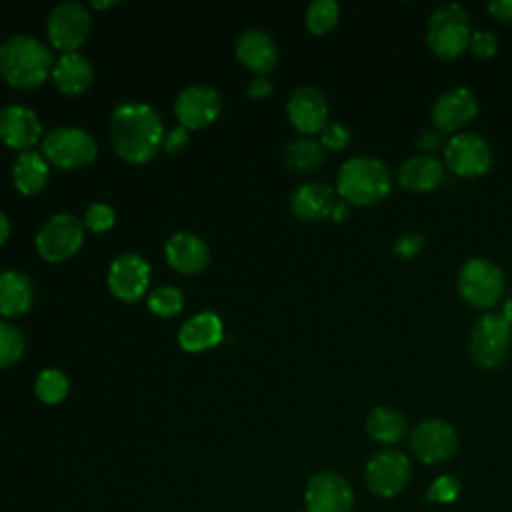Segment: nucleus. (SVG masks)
I'll return each instance as SVG.
<instances>
[{
  "label": "nucleus",
  "instance_id": "19",
  "mask_svg": "<svg viewBox=\"0 0 512 512\" xmlns=\"http://www.w3.org/2000/svg\"><path fill=\"white\" fill-rule=\"evenodd\" d=\"M164 256L170 268L180 274H200L210 262L206 242L190 232H176L164 244Z\"/></svg>",
  "mask_w": 512,
  "mask_h": 512
},
{
  "label": "nucleus",
  "instance_id": "3",
  "mask_svg": "<svg viewBox=\"0 0 512 512\" xmlns=\"http://www.w3.org/2000/svg\"><path fill=\"white\" fill-rule=\"evenodd\" d=\"M392 190V174L376 156L348 158L336 176V194L350 206H372Z\"/></svg>",
  "mask_w": 512,
  "mask_h": 512
},
{
  "label": "nucleus",
  "instance_id": "29",
  "mask_svg": "<svg viewBox=\"0 0 512 512\" xmlns=\"http://www.w3.org/2000/svg\"><path fill=\"white\" fill-rule=\"evenodd\" d=\"M70 382L66 374L58 368H46L42 370L34 380V394L44 404H58L68 396Z\"/></svg>",
  "mask_w": 512,
  "mask_h": 512
},
{
  "label": "nucleus",
  "instance_id": "35",
  "mask_svg": "<svg viewBox=\"0 0 512 512\" xmlns=\"http://www.w3.org/2000/svg\"><path fill=\"white\" fill-rule=\"evenodd\" d=\"M350 138H352V132L344 122H328L320 130V144H322V148H328V150L346 148Z\"/></svg>",
  "mask_w": 512,
  "mask_h": 512
},
{
  "label": "nucleus",
  "instance_id": "34",
  "mask_svg": "<svg viewBox=\"0 0 512 512\" xmlns=\"http://www.w3.org/2000/svg\"><path fill=\"white\" fill-rule=\"evenodd\" d=\"M458 494H460V482H458V478L444 474V476H438V478L430 484L426 500L438 502V504H450V502H454V500L458 498Z\"/></svg>",
  "mask_w": 512,
  "mask_h": 512
},
{
  "label": "nucleus",
  "instance_id": "5",
  "mask_svg": "<svg viewBox=\"0 0 512 512\" xmlns=\"http://www.w3.org/2000/svg\"><path fill=\"white\" fill-rule=\"evenodd\" d=\"M456 286L460 298L466 304H470L472 308L490 310L502 300L506 276L496 262L484 256H474L462 264Z\"/></svg>",
  "mask_w": 512,
  "mask_h": 512
},
{
  "label": "nucleus",
  "instance_id": "39",
  "mask_svg": "<svg viewBox=\"0 0 512 512\" xmlns=\"http://www.w3.org/2000/svg\"><path fill=\"white\" fill-rule=\"evenodd\" d=\"M416 144H418V148L422 150V154H432L434 150H438V148L444 144L442 132L436 130V128H426V130L420 132Z\"/></svg>",
  "mask_w": 512,
  "mask_h": 512
},
{
  "label": "nucleus",
  "instance_id": "33",
  "mask_svg": "<svg viewBox=\"0 0 512 512\" xmlns=\"http://www.w3.org/2000/svg\"><path fill=\"white\" fill-rule=\"evenodd\" d=\"M114 218V210L106 202H94L86 208L82 224L92 232H106L112 228Z\"/></svg>",
  "mask_w": 512,
  "mask_h": 512
},
{
  "label": "nucleus",
  "instance_id": "45",
  "mask_svg": "<svg viewBox=\"0 0 512 512\" xmlns=\"http://www.w3.org/2000/svg\"><path fill=\"white\" fill-rule=\"evenodd\" d=\"M114 4H116L114 0H108V2H92L94 8H110V6H114Z\"/></svg>",
  "mask_w": 512,
  "mask_h": 512
},
{
  "label": "nucleus",
  "instance_id": "37",
  "mask_svg": "<svg viewBox=\"0 0 512 512\" xmlns=\"http://www.w3.org/2000/svg\"><path fill=\"white\" fill-rule=\"evenodd\" d=\"M468 48L472 50V54H476L480 58H490L498 52V36L488 28L472 30Z\"/></svg>",
  "mask_w": 512,
  "mask_h": 512
},
{
  "label": "nucleus",
  "instance_id": "26",
  "mask_svg": "<svg viewBox=\"0 0 512 512\" xmlns=\"http://www.w3.org/2000/svg\"><path fill=\"white\" fill-rule=\"evenodd\" d=\"M366 434L378 444H396L408 432L406 416L392 406H376L364 420Z\"/></svg>",
  "mask_w": 512,
  "mask_h": 512
},
{
  "label": "nucleus",
  "instance_id": "43",
  "mask_svg": "<svg viewBox=\"0 0 512 512\" xmlns=\"http://www.w3.org/2000/svg\"><path fill=\"white\" fill-rule=\"evenodd\" d=\"M8 232H10V222H8V216L0 210V246L4 244V240L8 238Z\"/></svg>",
  "mask_w": 512,
  "mask_h": 512
},
{
  "label": "nucleus",
  "instance_id": "41",
  "mask_svg": "<svg viewBox=\"0 0 512 512\" xmlns=\"http://www.w3.org/2000/svg\"><path fill=\"white\" fill-rule=\"evenodd\" d=\"M490 16L500 22H512V0H490L486 4Z\"/></svg>",
  "mask_w": 512,
  "mask_h": 512
},
{
  "label": "nucleus",
  "instance_id": "16",
  "mask_svg": "<svg viewBox=\"0 0 512 512\" xmlns=\"http://www.w3.org/2000/svg\"><path fill=\"white\" fill-rule=\"evenodd\" d=\"M150 280L148 262L134 252L120 254L108 268V288L124 302H134L144 296Z\"/></svg>",
  "mask_w": 512,
  "mask_h": 512
},
{
  "label": "nucleus",
  "instance_id": "18",
  "mask_svg": "<svg viewBox=\"0 0 512 512\" xmlns=\"http://www.w3.org/2000/svg\"><path fill=\"white\" fill-rule=\"evenodd\" d=\"M42 134V124L36 112L22 104H8L0 108V140L26 152L32 148Z\"/></svg>",
  "mask_w": 512,
  "mask_h": 512
},
{
  "label": "nucleus",
  "instance_id": "9",
  "mask_svg": "<svg viewBox=\"0 0 512 512\" xmlns=\"http://www.w3.org/2000/svg\"><path fill=\"white\" fill-rule=\"evenodd\" d=\"M84 240V224L72 214L48 218L36 232V252L48 262H62L78 252Z\"/></svg>",
  "mask_w": 512,
  "mask_h": 512
},
{
  "label": "nucleus",
  "instance_id": "25",
  "mask_svg": "<svg viewBox=\"0 0 512 512\" xmlns=\"http://www.w3.org/2000/svg\"><path fill=\"white\" fill-rule=\"evenodd\" d=\"M34 302L32 280L20 270L0 272V316L14 318L30 310Z\"/></svg>",
  "mask_w": 512,
  "mask_h": 512
},
{
  "label": "nucleus",
  "instance_id": "14",
  "mask_svg": "<svg viewBox=\"0 0 512 512\" xmlns=\"http://www.w3.org/2000/svg\"><path fill=\"white\" fill-rule=\"evenodd\" d=\"M478 114V98L468 86L444 90L432 104L430 118L440 132H462V128Z\"/></svg>",
  "mask_w": 512,
  "mask_h": 512
},
{
  "label": "nucleus",
  "instance_id": "24",
  "mask_svg": "<svg viewBox=\"0 0 512 512\" xmlns=\"http://www.w3.org/2000/svg\"><path fill=\"white\" fill-rule=\"evenodd\" d=\"M94 78L92 64L80 52H64L52 68L54 86L66 96L82 94Z\"/></svg>",
  "mask_w": 512,
  "mask_h": 512
},
{
  "label": "nucleus",
  "instance_id": "31",
  "mask_svg": "<svg viewBox=\"0 0 512 512\" xmlns=\"http://www.w3.org/2000/svg\"><path fill=\"white\" fill-rule=\"evenodd\" d=\"M184 306V294L178 286L172 284H162L154 288L148 296V310L154 312L156 316H176Z\"/></svg>",
  "mask_w": 512,
  "mask_h": 512
},
{
  "label": "nucleus",
  "instance_id": "11",
  "mask_svg": "<svg viewBox=\"0 0 512 512\" xmlns=\"http://www.w3.org/2000/svg\"><path fill=\"white\" fill-rule=\"evenodd\" d=\"M408 444L412 454L424 464H438L450 460L460 444L458 432L452 424L440 418H428L418 422L410 434Z\"/></svg>",
  "mask_w": 512,
  "mask_h": 512
},
{
  "label": "nucleus",
  "instance_id": "30",
  "mask_svg": "<svg viewBox=\"0 0 512 512\" xmlns=\"http://www.w3.org/2000/svg\"><path fill=\"white\" fill-rule=\"evenodd\" d=\"M304 18L312 34H326L338 24L340 4L336 0H314L308 4Z\"/></svg>",
  "mask_w": 512,
  "mask_h": 512
},
{
  "label": "nucleus",
  "instance_id": "2",
  "mask_svg": "<svg viewBox=\"0 0 512 512\" xmlns=\"http://www.w3.org/2000/svg\"><path fill=\"white\" fill-rule=\"evenodd\" d=\"M52 68V50L34 36L14 34L0 44V76L14 88L42 84Z\"/></svg>",
  "mask_w": 512,
  "mask_h": 512
},
{
  "label": "nucleus",
  "instance_id": "6",
  "mask_svg": "<svg viewBox=\"0 0 512 512\" xmlns=\"http://www.w3.org/2000/svg\"><path fill=\"white\" fill-rule=\"evenodd\" d=\"M512 344V324L500 312L482 314L470 330V358L486 370L502 366Z\"/></svg>",
  "mask_w": 512,
  "mask_h": 512
},
{
  "label": "nucleus",
  "instance_id": "10",
  "mask_svg": "<svg viewBox=\"0 0 512 512\" xmlns=\"http://www.w3.org/2000/svg\"><path fill=\"white\" fill-rule=\"evenodd\" d=\"M412 476L410 458L396 450L384 448L370 456L364 468V480L368 488L380 498H392L402 492Z\"/></svg>",
  "mask_w": 512,
  "mask_h": 512
},
{
  "label": "nucleus",
  "instance_id": "7",
  "mask_svg": "<svg viewBox=\"0 0 512 512\" xmlns=\"http://www.w3.org/2000/svg\"><path fill=\"white\" fill-rule=\"evenodd\" d=\"M494 150L490 142L472 130L456 132L444 142V166L460 178H478L492 170Z\"/></svg>",
  "mask_w": 512,
  "mask_h": 512
},
{
  "label": "nucleus",
  "instance_id": "36",
  "mask_svg": "<svg viewBox=\"0 0 512 512\" xmlns=\"http://www.w3.org/2000/svg\"><path fill=\"white\" fill-rule=\"evenodd\" d=\"M424 242H426V236L422 232H404L394 240L392 252L400 260H410L420 254V250L424 248Z\"/></svg>",
  "mask_w": 512,
  "mask_h": 512
},
{
  "label": "nucleus",
  "instance_id": "13",
  "mask_svg": "<svg viewBox=\"0 0 512 512\" xmlns=\"http://www.w3.org/2000/svg\"><path fill=\"white\" fill-rule=\"evenodd\" d=\"M306 512H352L354 492L346 478L322 470L310 476L304 490Z\"/></svg>",
  "mask_w": 512,
  "mask_h": 512
},
{
  "label": "nucleus",
  "instance_id": "32",
  "mask_svg": "<svg viewBox=\"0 0 512 512\" xmlns=\"http://www.w3.org/2000/svg\"><path fill=\"white\" fill-rule=\"evenodd\" d=\"M24 336L20 328L0 320V368L18 362L24 354Z\"/></svg>",
  "mask_w": 512,
  "mask_h": 512
},
{
  "label": "nucleus",
  "instance_id": "23",
  "mask_svg": "<svg viewBox=\"0 0 512 512\" xmlns=\"http://www.w3.org/2000/svg\"><path fill=\"white\" fill-rule=\"evenodd\" d=\"M224 336V326L218 314L200 312L188 318L178 330V344L186 352H202L216 346Z\"/></svg>",
  "mask_w": 512,
  "mask_h": 512
},
{
  "label": "nucleus",
  "instance_id": "20",
  "mask_svg": "<svg viewBox=\"0 0 512 512\" xmlns=\"http://www.w3.org/2000/svg\"><path fill=\"white\" fill-rule=\"evenodd\" d=\"M446 178V166L434 154H414L396 172L398 184L408 192H432Z\"/></svg>",
  "mask_w": 512,
  "mask_h": 512
},
{
  "label": "nucleus",
  "instance_id": "42",
  "mask_svg": "<svg viewBox=\"0 0 512 512\" xmlns=\"http://www.w3.org/2000/svg\"><path fill=\"white\" fill-rule=\"evenodd\" d=\"M348 214H350V204H348V202H344V200H336V204H334V208H332L330 218H334L336 222H342V220H346V218H348Z\"/></svg>",
  "mask_w": 512,
  "mask_h": 512
},
{
  "label": "nucleus",
  "instance_id": "44",
  "mask_svg": "<svg viewBox=\"0 0 512 512\" xmlns=\"http://www.w3.org/2000/svg\"><path fill=\"white\" fill-rule=\"evenodd\" d=\"M500 314L512 324V298L510 300H506V304H504V308L500 310Z\"/></svg>",
  "mask_w": 512,
  "mask_h": 512
},
{
  "label": "nucleus",
  "instance_id": "17",
  "mask_svg": "<svg viewBox=\"0 0 512 512\" xmlns=\"http://www.w3.org/2000/svg\"><path fill=\"white\" fill-rule=\"evenodd\" d=\"M292 126L302 134H316L328 124V100L316 86L296 88L286 104Z\"/></svg>",
  "mask_w": 512,
  "mask_h": 512
},
{
  "label": "nucleus",
  "instance_id": "22",
  "mask_svg": "<svg viewBox=\"0 0 512 512\" xmlns=\"http://www.w3.org/2000/svg\"><path fill=\"white\" fill-rule=\"evenodd\" d=\"M336 204V190L324 182L300 184L290 194V210L296 218L306 222L324 220L332 214Z\"/></svg>",
  "mask_w": 512,
  "mask_h": 512
},
{
  "label": "nucleus",
  "instance_id": "1",
  "mask_svg": "<svg viewBox=\"0 0 512 512\" xmlns=\"http://www.w3.org/2000/svg\"><path fill=\"white\" fill-rule=\"evenodd\" d=\"M164 126L160 114L140 102L116 104L110 116V142L130 164H144L162 148Z\"/></svg>",
  "mask_w": 512,
  "mask_h": 512
},
{
  "label": "nucleus",
  "instance_id": "4",
  "mask_svg": "<svg viewBox=\"0 0 512 512\" xmlns=\"http://www.w3.org/2000/svg\"><path fill=\"white\" fill-rule=\"evenodd\" d=\"M472 24L464 6L456 2L440 4L428 18L426 42L432 54L442 60L458 58L470 44Z\"/></svg>",
  "mask_w": 512,
  "mask_h": 512
},
{
  "label": "nucleus",
  "instance_id": "15",
  "mask_svg": "<svg viewBox=\"0 0 512 512\" xmlns=\"http://www.w3.org/2000/svg\"><path fill=\"white\" fill-rule=\"evenodd\" d=\"M220 94L208 84H192L174 100V114L186 130H198L212 124L220 114Z\"/></svg>",
  "mask_w": 512,
  "mask_h": 512
},
{
  "label": "nucleus",
  "instance_id": "8",
  "mask_svg": "<svg viewBox=\"0 0 512 512\" xmlns=\"http://www.w3.org/2000/svg\"><path fill=\"white\" fill-rule=\"evenodd\" d=\"M96 154L94 138L78 126H58L42 138V156L58 168H82Z\"/></svg>",
  "mask_w": 512,
  "mask_h": 512
},
{
  "label": "nucleus",
  "instance_id": "40",
  "mask_svg": "<svg viewBox=\"0 0 512 512\" xmlns=\"http://www.w3.org/2000/svg\"><path fill=\"white\" fill-rule=\"evenodd\" d=\"M274 86H272V80L268 76H256L248 86H246V94L250 98H256V100H262V98H268L272 94Z\"/></svg>",
  "mask_w": 512,
  "mask_h": 512
},
{
  "label": "nucleus",
  "instance_id": "28",
  "mask_svg": "<svg viewBox=\"0 0 512 512\" xmlns=\"http://www.w3.org/2000/svg\"><path fill=\"white\" fill-rule=\"evenodd\" d=\"M324 162V148L314 138H296L284 150V164L292 174H310Z\"/></svg>",
  "mask_w": 512,
  "mask_h": 512
},
{
  "label": "nucleus",
  "instance_id": "38",
  "mask_svg": "<svg viewBox=\"0 0 512 512\" xmlns=\"http://www.w3.org/2000/svg\"><path fill=\"white\" fill-rule=\"evenodd\" d=\"M188 142V130L184 126H172L168 132H164V140H162V148L166 152H178L186 146Z\"/></svg>",
  "mask_w": 512,
  "mask_h": 512
},
{
  "label": "nucleus",
  "instance_id": "12",
  "mask_svg": "<svg viewBox=\"0 0 512 512\" xmlns=\"http://www.w3.org/2000/svg\"><path fill=\"white\" fill-rule=\"evenodd\" d=\"M90 32V14L80 2H60L46 18V34L54 48L64 52H76L84 44Z\"/></svg>",
  "mask_w": 512,
  "mask_h": 512
},
{
  "label": "nucleus",
  "instance_id": "27",
  "mask_svg": "<svg viewBox=\"0 0 512 512\" xmlns=\"http://www.w3.org/2000/svg\"><path fill=\"white\" fill-rule=\"evenodd\" d=\"M48 174V162L38 152H20L12 162V182L26 196L38 194L46 186Z\"/></svg>",
  "mask_w": 512,
  "mask_h": 512
},
{
  "label": "nucleus",
  "instance_id": "21",
  "mask_svg": "<svg viewBox=\"0 0 512 512\" xmlns=\"http://www.w3.org/2000/svg\"><path fill=\"white\" fill-rule=\"evenodd\" d=\"M234 54L246 68H250L258 76H266L278 60L274 40L264 30L256 28L240 32L234 44Z\"/></svg>",
  "mask_w": 512,
  "mask_h": 512
}]
</instances>
